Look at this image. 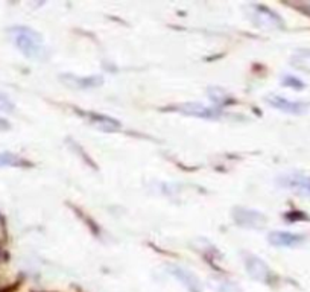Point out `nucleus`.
Instances as JSON below:
<instances>
[{
  "label": "nucleus",
  "mask_w": 310,
  "mask_h": 292,
  "mask_svg": "<svg viewBox=\"0 0 310 292\" xmlns=\"http://www.w3.org/2000/svg\"><path fill=\"white\" fill-rule=\"evenodd\" d=\"M291 64L297 70L310 73V49H300V51H297L292 55V58H291Z\"/></svg>",
  "instance_id": "12"
},
{
  "label": "nucleus",
  "mask_w": 310,
  "mask_h": 292,
  "mask_svg": "<svg viewBox=\"0 0 310 292\" xmlns=\"http://www.w3.org/2000/svg\"><path fill=\"white\" fill-rule=\"evenodd\" d=\"M60 81L64 82L67 87L78 88V90H87V88H94L104 84V78L99 75H91V76H76L71 73H64L60 76Z\"/></svg>",
  "instance_id": "5"
},
{
  "label": "nucleus",
  "mask_w": 310,
  "mask_h": 292,
  "mask_svg": "<svg viewBox=\"0 0 310 292\" xmlns=\"http://www.w3.org/2000/svg\"><path fill=\"white\" fill-rule=\"evenodd\" d=\"M233 219L237 226L245 229H263L266 226V216L257 210L247 209V207H234Z\"/></svg>",
  "instance_id": "3"
},
{
  "label": "nucleus",
  "mask_w": 310,
  "mask_h": 292,
  "mask_svg": "<svg viewBox=\"0 0 310 292\" xmlns=\"http://www.w3.org/2000/svg\"><path fill=\"white\" fill-rule=\"evenodd\" d=\"M178 111L187 116L201 117V119H218L222 116V110L218 107H205L202 104H183L178 107Z\"/></svg>",
  "instance_id": "8"
},
{
  "label": "nucleus",
  "mask_w": 310,
  "mask_h": 292,
  "mask_svg": "<svg viewBox=\"0 0 310 292\" xmlns=\"http://www.w3.org/2000/svg\"><path fill=\"white\" fill-rule=\"evenodd\" d=\"M168 268H169V273H171L175 279H178V282H181L188 291L201 292V289H202L201 282L198 280V277H196L193 273H190L186 268L175 266V265H171V266H168Z\"/></svg>",
  "instance_id": "11"
},
{
  "label": "nucleus",
  "mask_w": 310,
  "mask_h": 292,
  "mask_svg": "<svg viewBox=\"0 0 310 292\" xmlns=\"http://www.w3.org/2000/svg\"><path fill=\"white\" fill-rule=\"evenodd\" d=\"M11 128V125H9V122L6 120V119H3V117H0V131H8Z\"/></svg>",
  "instance_id": "17"
},
{
  "label": "nucleus",
  "mask_w": 310,
  "mask_h": 292,
  "mask_svg": "<svg viewBox=\"0 0 310 292\" xmlns=\"http://www.w3.org/2000/svg\"><path fill=\"white\" fill-rule=\"evenodd\" d=\"M208 96H210V99H211L214 104H218V105H224V104L234 102V101H231V99L228 98V95H227L224 90H221V88H218V87H211V88L208 90Z\"/></svg>",
  "instance_id": "14"
},
{
  "label": "nucleus",
  "mask_w": 310,
  "mask_h": 292,
  "mask_svg": "<svg viewBox=\"0 0 310 292\" xmlns=\"http://www.w3.org/2000/svg\"><path fill=\"white\" fill-rule=\"evenodd\" d=\"M245 260V266L248 274L257 282H268L271 277V269L269 266L255 254H245L244 256Z\"/></svg>",
  "instance_id": "6"
},
{
  "label": "nucleus",
  "mask_w": 310,
  "mask_h": 292,
  "mask_svg": "<svg viewBox=\"0 0 310 292\" xmlns=\"http://www.w3.org/2000/svg\"><path fill=\"white\" fill-rule=\"evenodd\" d=\"M84 116L87 117L88 123L91 126H94L96 129L99 131H104V132H117L121 131L122 125L119 120L113 119L110 116H105V115H98V113H85Z\"/></svg>",
  "instance_id": "9"
},
{
  "label": "nucleus",
  "mask_w": 310,
  "mask_h": 292,
  "mask_svg": "<svg viewBox=\"0 0 310 292\" xmlns=\"http://www.w3.org/2000/svg\"><path fill=\"white\" fill-rule=\"evenodd\" d=\"M5 166H12V168H23V166H29L28 162H25V159H21L17 154L12 152H0V168Z\"/></svg>",
  "instance_id": "13"
},
{
  "label": "nucleus",
  "mask_w": 310,
  "mask_h": 292,
  "mask_svg": "<svg viewBox=\"0 0 310 292\" xmlns=\"http://www.w3.org/2000/svg\"><path fill=\"white\" fill-rule=\"evenodd\" d=\"M304 236L289 232H271L268 236V240L274 246H283V248H294L304 242Z\"/></svg>",
  "instance_id": "10"
},
{
  "label": "nucleus",
  "mask_w": 310,
  "mask_h": 292,
  "mask_svg": "<svg viewBox=\"0 0 310 292\" xmlns=\"http://www.w3.org/2000/svg\"><path fill=\"white\" fill-rule=\"evenodd\" d=\"M12 38L18 51L31 59L44 61L49 57V51L41 38V35L26 26H15L11 29Z\"/></svg>",
  "instance_id": "1"
},
{
  "label": "nucleus",
  "mask_w": 310,
  "mask_h": 292,
  "mask_svg": "<svg viewBox=\"0 0 310 292\" xmlns=\"http://www.w3.org/2000/svg\"><path fill=\"white\" fill-rule=\"evenodd\" d=\"M277 183H278V186L289 189L295 193H300L303 196H310V176L298 174V172H292V174L278 176Z\"/></svg>",
  "instance_id": "4"
},
{
  "label": "nucleus",
  "mask_w": 310,
  "mask_h": 292,
  "mask_svg": "<svg viewBox=\"0 0 310 292\" xmlns=\"http://www.w3.org/2000/svg\"><path fill=\"white\" fill-rule=\"evenodd\" d=\"M12 108H14V105L9 101V98L6 95L0 93V110H3V111H12Z\"/></svg>",
  "instance_id": "16"
},
{
  "label": "nucleus",
  "mask_w": 310,
  "mask_h": 292,
  "mask_svg": "<svg viewBox=\"0 0 310 292\" xmlns=\"http://www.w3.org/2000/svg\"><path fill=\"white\" fill-rule=\"evenodd\" d=\"M283 85L291 87V88H295V90H301V88H304V82L300 81L298 78L292 76V75H286V76L283 78Z\"/></svg>",
  "instance_id": "15"
},
{
  "label": "nucleus",
  "mask_w": 310,
  "mask_h": 292,
  "mask_svg": "<svg viewBox=\"0 0 310 292\" xmlns=\"http://www.w3.org/2000/svg\"><path fill=\"white\" fill-rule=\"evenodd\" d=\"M265 101L271 107H274V108H277V110H280L283 113H289V115H303L307 110L306 104L294 102V101H289V99H286L283 96H278V95H269V96L265 98Z\"/></svg>",
  "instance_id": "7"
},
{
  "label": "nucleus",
  "mask_w": 310,
  "mask_h": 292,
  "mask_svg": "<svg viewBox=\"0 0 310 292\" xmlns=\"http://www.w3.org/2000/svg\"><path fill=\"white\" fill-rule=\"evenodd\" d=\"M249 20L260 29H281L284 26L283 18L274 12L272 9H269L268 6L263 5H249L247 9Z\"/></svg>",
  "instance_id": "2"
}]
</instances>
